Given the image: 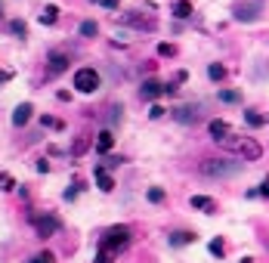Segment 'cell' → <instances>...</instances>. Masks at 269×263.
Returning a JSON list of instances; mask_svg holds the SVG:
<instances>
[{
    "mask_svg": "<svg viewBox=\"0 0 269 263\" xmlns=\"http://www.w3.org/2000/svg\"><path fill=\"white\" fill-rule=\"evenodd\" d=\"M0 19H4V0H0Z\"/></svg>",
    "mask_w": 269,
    "mask_h": 263,
    "instance_id": "35",
    "label": "cell"
},
{
    "mask_svg": "<svg viewBox=\"0 0 269 263\" xmlns=\"http://www.w3.org/2000/svg\"><path fill=\"white\" fill-rule=\"evenodd\" d=\"M161 115H164V105H152L149 109V118H161Z\"/></svg>",
    "mask_w": 269,
    "mask_h": 263,
    "instance_id": "32",
    "label": "cell"
},
{
    "mask_svg": "<svg viewBox=\"0 0 269 263\" xmlns=\"http://www.w3.org/2000/svg\"><path fill=\"white\" fill-rule=\"evenodd\" d=\"M31 223H34V229H38V235H41V238H50V235H56V232L62 229V220H59V217H53V214L31 217Z\"/></svg>",
    "mask_w": 269,
    "mask_h": 263,
    "instance_id": "7",
    "label": "cell"
},
{
    "mask_svg": "<svg viewBox=\"0 0 269 263\" xmlns=\"http://www.w3.org/2000/svg\"><path fill=\"white\" fill-rule=\"evenodd\" d=\"M96 34H99L96 22H81V38H96Z\"/></svg>",
    "mask_w": 269,
    "mask_h": 263,
    "instance_id": "21",
    "label": "cell"
},
{
    "mask_svg": "<svg viewBox=\"0 0 269 263\" xmlns=\"http://www.w3.org/2000/svg\"><path fill=\"white\" fill-rule=\"evenodd\" d=\"M130 244V226H112L105 229L96 248V263H115V257Z\"/></svg>",
    "mask_w": 269,
    "mask_h": 263,
    "instance_id": "1",
    "label": "cell"
},
{
    "mask_svg": "<svg viewBox=\"0 0 269 263\" xmlns=\"http://www.w3.org/2000/svg\"><path fill=\"white\" fill-rule=\"evenodd\" d=\"M118 164H124V158H115V155H109V158H105V170H109V167H118Z\"/></svg>",
    "mask_w": 269,
    "mask_h": 263,
    "instance_id": "31",
    "label": "cell"
},
{
    "mask_svg": "<svg viewBox=\"0 0 269 263\" xmlns=\"http://www.w3.org/2000/svg\"><path fill=\"white\" fill-rule=\"evenodd\" d=\"M31 112H34V105H31V102L16 105V112H13V124H16V127H25L28 121H31Z\"/></svg>",
    "mask_w": 269,
    "mask_h": 263,
    "instance_id": "11",
    "label": "cell"
},
{
    "mask_svg": "<svg viewBox=\"0 0 269 263\" xmlns=\"http://www.w3.org/2000/svg\"><path fill=\"white\" fill-rule=\"evenodd\" d=\"M87 146H90V139H87V136H78V139H75V146H71V155H75V158H78V155H84V152H87Z\"/></svg>",
    "mask_w": 269,
    "mask_h": 263,
    "instance_id": "22",
    "label": "cell"
},
{
    "mask_svg": "<svg viewBox=\"0 0 269 263\" xmlns=\"http://www.w3.org/2000/svg\"><path fill=\"white\" fill-rule=\"evenodd\" d=\"M158 56H176V47L173 44H158Z\"/></svg>",
    "mask_w": 269,
    "mask_h": 263,
    "instance_id": "29",
    "label": "cell"
},
{
    "mask_svg": "<svg viewBox=\"0 0 269 263\" xmlns=\"http://www.w3.org/2000/svg\"><path fill=\"white\" fill-rule=\"evenodd\" d=\"M257 192H260V195H266V198H269V177H266V180L260 183V189H257Z\"/></svg>",
    "mask_w": 269,
    "mask_h": 263,
    "instance_id": "34",
    "label": "cell"
},
{
    "mask_svg": "<svg viewBox=\"0 0 269 263\" xmlns=\"http://www.w3.org/2000/svg\"><path fill=\"white\" fill-rule=\"evenodd\" d=\"M241 263H254V260H250V257H241Z\"/></svg>",
    "mask_w": 269,
    "mask_h": 263,
    "instance_id": "36",
    "label": "cell"
},
{
    "mask_svg": "<svg viewBox=\"0 0 269 263\" xmlns=\"http://www.w3.org/2000/svg\"><path fill=\"white\" fill-rule=\"evenodd\" d=\"M28 263H56V257H53L50 251H44V254H34V257H31Z\"/></svg>",
    "mask_w": 269,
    "mask_h": 263,
    "instance_id": "28",
    "label": "cell"
},
{
    "mask_svg": "<svg viewBox=\"0 0 269 263\" xmlns=\"http://www.w3.org/2000/svg\"><path fill=\"white\" fill-rule=\"evenodd\" d=\"M189 241H195L192 232H173V235H170V244H173V248H179V244H189Z\"/></svg>",
    "mask_w": 269,
    "mask_h": 263,
    "instance_id": "20",
    "label": "cell"
},
{
    "mask_svg": "<svg viewBox=\"0 0 269 263\" xmlns=\"http://www.w3.org/2000/svg\"><path fill=\"white\" fill-rule=\"evenodd\" d=\"M10 31H13V34H19V38H25V34H28V28H25V22H22V19L10 22Z\"/></svg>",
    "mask_w": 269,
    "mask_h": 263,
    "instance_id": "27",
    "label": "cell"
},
{
    "mask_svg": "<svg viewBox=\"0 0 269 263\" xmlns=\"http://www.w3.org/2000/svg\"><path fill=\"white\" fill-rule=\"evenodd\" d=\"M68 59H71V53L65 50V47H56V50H50V56H47V78H56V75H62L65 68H68Z\"/></svg>",
    "mask_w": 269,
    "mask_h": 263,
    "instance_id": "6",
    "label": "cell"
},
{
    "mask_svg": "<svg viewBox=\"0 0 269 263\" xmlns=\"http://www.w3.org/2000/svg\"><path fill=\"white\" fill-rule=\"evenodd\" d=\"M201 173L210 180H226V177H235L241 173V161H223V158H207L201 161Z\"/></svg>",
    "mask_w": 269,
    "mask_h": 263,
    "instance_id": "3",
    "label": "cell"
},
{
    "mask_svg": "<svg viewBox=\"0 0 269 263\" xmlns=\"http://www.w3.org/2000/svg\"><path fill=\"white\" fill-rule=\"evenodd\" d=\"M217 146H223L232 155H238L241 161H257V158L263 155L260 143H257V139H250V136H232V133H226V136L217 139Z\"/></svg>",
    "mask_w": 269,
    "mask_h": 263,
    "instance_id": "2",
    "label": "cell"
},
{
    "mask_svg": "<svg viewBox=\"0 0 269 263\" xmlns=\"http://www.w3.org/2000/svg\"><path fill=\"white\" fill-rule=\"evenodd\" d=\"M207 248H210V254H213V257H223V254H226V241H223V238H213V241L207 244Z\"/></svg>",
    "mask_w": 269,
    "mask_h": 263,
    "instance_id": "23",
    "label": "cell"
},
{
    "mask_svg": "<svg viewBox=\"0 0 269 263\" xmlns=\"http://www.w3.org/2000/svg\"><path fill=\"white\" fill-rule=\"evenodd\" d=\"M220 102H241L238 90H220Z\"/></svg>",
    "mask_w": 269,
    "mask_h": 263,
    "instance_id": "24",
    "label": "cell"
},
{
    "mask_svg": "<svg viewBox=\"0 0 269 263\" xmlns=\"http://www.w3.org/2000/svg\"><path fill=\"white\" fill-rule=\"evenodd\" d=\"M189 204H192L195 210H204V214H217V201L207 198V195H192Z\"/></svg>",
    "mask_w": 269,
    "mask_h": 263,
    "instance_id": "12",
    "label": "cell"
},
{
    "mask_svg": "<svg viewBox=\"0 0 269 263\" xmlns=\"http://www.w3.org/2000/svg\"><path fill=\"white\" fill-rule=\"evenodd\" d=\"M207 130H210V136H213V139H220V136H226V133H229V124H226V121H210Z\"/></svg>",
    "mask_w": 269,
    "mask_h": 263,
    "instance_id": "17",
    "label": "cell"
},
{
    "mask_svg": "<svg viewBox=\"0 0 269 263\" xmlns=\"http://www.w3.org/2000/svg\"><path fill=\"white\" fill-rule=\"evenodd\" d=\"M38 19H41V25H56V19H59V10L50 4V7H44V13L38 16Z\"/></svg>",
    "mask_w": 269,
    "mask_h": 263,
    "instance_id": "16",
    "label": "cell"
},
{
    "mask_svg": "<svg viewBox=\"0 0 269 263\" xmlns=\"http://www.w3.org/2000/svg\"><path fill=\"white\" fill-rule=\"evenodd\" d=\"M149 201H152V204H161V201H164V189H161V186H152V189H149Z\"/></svg>",
    "mask_w": 269,
    "mask_h": 263,
    "instance_id": "25",
    "label": "cell"
},
{
    "mask_svg": "<svg viewBox=\"0 0 269 263\" xmlns=\"http://www.w3.org/2000/svg\"><path fill=\"white\" fill-rule=\"evenodd\" d=\"M112 146H115V133H112V130H102V133L96 136V149H99V152H109Z\"/></svg>",
    "mask_w": 269,
    "mask_h": 263,
    "instance_id": "14",
    "label": "cell"
},
{
    "mask_svg": "<svg viewBox=\"0 0 269 263\" xmlns=\"http://www.w3.org/2000/svg\"><path fill=\"white\" fill-rule=\"evenodd\" d=\"M260 13H263L260 0H241V4L232 7V19H235V22H257Z\"/></svg>",
    "mask_w": 269,
    "mask_h": 263,
    "instance_id": "4",
    "label": "cell"
},
{
    "mask_svg": "<svg viewBox=\"0 0 269 263\" xmlns=\"http://www.w3.org/2000/svg\"><path fill=\"white\" fill-rule=\"evenodd\" d=\"M0 189H4V192H13L16 189V180L10 177V173H0Z\"/></svg>",
    "mask_w": 269,
    "mask_h": 263,
    "instance_id": "26",
    "label": "cell"
},
{
    "mask_svg": "<svg viewBox=\"0 0 269 263\" xmlns=\"http://www.w3.org/2000/svg\"><path fill=\"white\" fill-rule=\"evenodd\" d=\"M207 78H210V81H223V78H226V68H223L220 62H210V65H207Z\"/></svg>",
    "mask_w": 269,
    "mask_h": 263,
    "instance_id": "19",
    "label": "cell"
},
{
    "mask_svg": "<svg viewBox=\"0 0 269 263\" xmlns=\"http://www.w3.org/2000/svg\"><path fill=\"white\" fill-rule=\"evenodd\" d=\"M121 22H124V25H130V28H146V31L155 28V19H149V16H139L136 10L124 13V16H121Z\"/></svg>",
    "mask_w": 269,
    "mask_h": 263,
    "instance_id": "10",
    "label": "cell"
},
{
    "mask_svg": "<svg viewBox=\"0 0 269 263\" xmlns=\"http://www.w3.org/2000/svg\"><path fill=\"white\" fill-rule=\"evenodd\" d=\"M115 121H121V105H118V109H112V115H109V124H115Z\"/></svg>",
    "mask_w": 269,
    "mask_h": 263,
    "instance_id": "33",
    "label": "cell"
},
{
    "mask_svg": "<svg viewBox=\"0 0 269 263\" xmlns=\"http://www.w3.org/2000/svg\"><path fill=\"white\" fill-rule=\"evenodd\" d=\"M244 121L250 127H263L266 121H269V115H260V112H244Z\"/></svg>",
    "mask_w": 269,
    "mask_h": 263,
    "instance_id": "18",
    "label": "cell"
},
{
    "mask_svg": "<svg viewBox=\"0 0 269 263\" xmlns=\"http://www.w3.org/2000/svg\"><path fill=\"white\" fill-rule=\"evenodd\" d=\"M173 118L179 121V124H198V121H201V109H198V105H179V109H173Z\"/></svg>",
    "mask_w": 269,
    "mask_h": 263,
    "instance_id": "9",
    "label": "cell"
},
{
    "mask_svg": "<svg viewBox=\"0 0 269 263\" xmlns=\"http://www.w3.org/2000/svg\"><path fill=\"white\" fill-rule=\"evenodd\" d=\"M176 87L173 84H161V81H146L139 87V96L142 99H158V96H167V93H173Z\"/></svg>",
    "mask_w": 269,
    "mask_h": 263,
    "instance_id": "8",
    "label": "cell"
},
{
    "mask_svg": "<svg viewBox=\"0 0 269 263\" xmlns=\"http://www.w3.org/2000/svg\"><path fill=\"white\" fill-rule=\"evenodd\" d=\"M93 173H96V183H99V189H102V192H112V189H115V180L109 177V170H105L102 164H99Z\"/></svg>",
    "mask_w": 269,
    "mask_h": 263,
    "instance_id": "13",
    "label": "cell"
},
{
    "mask_svg": "<svg viewBox=\"0 0 269 263\" xmlns=\"http://www.w3.org/2000/svg\"><path fill=\"white\" fill-rule=\"evenodd\" d=\"M44 127H53V130H62L65 124H62V121H56V118H50V115H44Z\"/></svg>",
    "mask_w": 269,
    "mask_h": 263,
    "instance_id": "30",
    "label": "cell"
},
{
    "mask_svg": "<svg viewBox=\"0 0 269 263\" xmlns=\"http://www.w3.org/2000/svg\"><path fill=\"white\" fill-rule=\"evenodd\" d=\"M99 72H96V68H78V72H75V87H78V90L81 93H96L99 90Z\"/></svg>",
    "mask_w": 269,
    "mask_h": 263,
    "instance_id": "5",
    "label": "cell"
},
{
    "mask_svg": "<svg viewBox=\"0 0 269 263\" xmlns=\"http://www.w3.org/2000/svg\"><path fill=\"white\" fill-rule=\"evenodd\" d=\"M173 16H176V19H189V16H192V0H176V4H173Z\"/></svg>",
    "mask_w": 269,
    "mask_h": 263,
    "instance_id": "15",
    "label": "cell"
}]
</instances>
